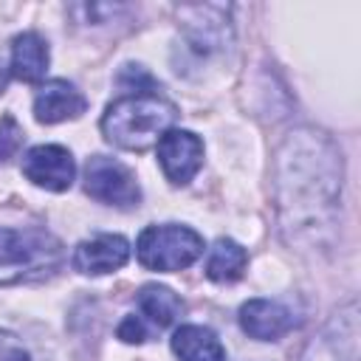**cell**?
Instances as JSON below:
<instances>
[{
    "label": "cell",
    "mask_w": 361,
    "mask_h": 361,
    "mask_svg": "<svg viewBox=\"0 0 361 361\" xmlns=\"http://www.w3.org/2000/svg\"><path fill=\"white\" fill-rule=\"evenodd\" d=\"M155 149H158V164H161L164 175L175 186L189 183L203 164V141L192 130H175V127L166 130L158 138Z\"/></svg>",
    "instance_id": "8"
},
{
    "label": "cell",
    "mask_w": 361,
    "mask_h": 361,
    "mask_svg": "<svg viewBox=\"0 0 361 361\" xmlns=\"http://www.w3.org/2000/svg\"><path fill=\"white\" fill-rule=\"evenodd\" d=\"M23 144V127L17 124V118L11 113H6L0 118V161L11 158Z\"/></svg>",
    "instance_id": "17"
},
{
    "label": "cell",
    "mask_w": 361,
    "mask_h": 361,
    "mask_svg": "<svg viewBox=\"0 0 361 361\" xmlns=\"http://www.w3.org/2000/svg\"><path fill=\"white\" fill-rule=\"evenodd\" d=\"M138 307L155 327H169L180 316L183 302L175 290H169L164 285H144L138 290Z\"/></svg>",
    "instance_id": "15"
},
{
    "label": "cell",
    "mask_w": 361,
    "mask_h": 361,
    "mask_svg": "<svg viewBox=\"0 0 361 361\" xmlns=\"http://www.w3.org/2000/svg\"><path fill=\"white\" fill-rule=\"evenodd\" d=\"M296 324L293 313L271 299H248L240 307V327L257 341H276Z\"/></svg>",
    "instance_id": "11"
},
{
    "label": "cell",
    "mask_w": 361,
    "mask_h": 361,
    "mask_svg": "<svg viewBox=\"0 0 361 361\" xmlns=\"http://www.w3.org/2000/svg\"><path fill=\"white\" fill-rule=\"evenodd\" d=\"M48 42L37 31H23L11 42V76L20 82H39L48 71Z\"/></svg>",
    "instance_id": "12"
},
{
    "label": "cell",
    "mask_w": 361,
    "mask_h": 361,
    "mask_svg": "<svg viewBox=\"0 0 361 361\" xmlns=\"http://www.w3.org/2000/svg\"><path fill=\"white\" fill-rule=\"evenodd\" d=\"M116 82L121 87H130L133 93H158V82L141 65H124Z\"/></svg>",
    "instance_id": "16"
},
{
    "label": "cell",
    "mask_w": 361,
    "mask_h": 361,
    "mask_svg": "<svg viewBox=\"0 0 361 361\" xmlns=\"http://www.w3.org/2000/svg\"><path fill=\"white\" fill-rule=\"evenodd\" d=\"M65 259L62 243L45 228H0V285L45 279Z\"/></svg>",
    "instance_id": "3"
},
{
    "label": "cell",
    "mask_w": 361,
    "mask_h": 361,
    "mask_svg": "<svg viewBox=\"0 0 361 361\" xmlns=\"http://www.w3.org/2000/svg\"><path fill=\"white\" fill-rule=\"evenodd\" d=\"M172 353L180 361H226L220 338L203 324H180L172 333Z\"/></svg>",
    "instance_id": "13"
},
{
    "label": "cell",
    "mask_w": 361,
    "mask_h": 361,
    "mask_svg": "<svg viewBox=\"0 0 361 361\" xmlns=\"http://www.w3.org/2000/svg\"><path fill=\"white\" fill-rule=\"evenodd\" d=\"M130 259V243L121 234H99L93 240H85L73 251V268L79 274H110L118 271Z\"/></svg>",
    "instance_id": "10"
},
{
    "label": "cell",
    "mask_w": 361,
    "mask_h": 361,
    "mask_svg": "<svg viewBox=\"0 0 361 361\" xmlns=\"http://www.w3.org/2000/svg\"><path fill=\"white\" fill-rule=\"evenodd\" d=\"M248 265V254L240 243L228 240V237H220L214 240V245L209 248V257H206V276L214 279V282H234L243 276Z\"/></svg>",
    "instance_id": "14"
},
{
    "label": "cell",
    "mask_w": 361,
    "mask_h": 361,
    "mask_svg": "<svg viewBox=\"0 0 361 361\" xmlns=\"http://www.w3.org/2000/svg\"><path fill=\"white\" fill-rule=\"evenodd\" d=\"M118 338L127 341V344H141L147 341V327L141 322V316H124V322L118 324Z\"/></svg>",
    "instance_id": "19"
},
{
    "label": "cell",
    "mask_w": 361,
    "mask_h": 361,
    "mask_svg": "<svg viewBox=\"0 0 361 361\" xmlns=\"http://www.w3.org/2000/svg\"><path fill=\"white\" fill-rule=\"evenodd\" d=\"M178 118V107L161 93H127L107 104L102 116V133L110 144L144 152L158 144V138L172 130Z\"/></svg>",
    "instance_id": "2"
},
{
    "label": "cell",
    "mask_w": 361,
    "mask_h": 361,
    "mask_svg": "<svg viewBox=\"0 0 361 361\" xmlns=\"http://www.w3.org/2000/svg\"><path fill=\"white\" fill-rule=\"evenodd\" d=\"M23 175L39 189L65 192L76 178V164L71 149L59 144H37L23 155Z\"/></svg>",
    "instance_id": "7"
},
{
    "label": "cell",
    "mask_w": 361,
    "mask_h": 361,
    "mask_svg": "<svg viewBox=\"0 0 361 361\" xmlns=\"http://www.w3.org/2000/svg\"><path fill=\"white\" fill-rule=\"evenodd\" d=\"M279 212L285 231L293 237L333 228L341 195V155L336 144L313 130H296L279 149Z\"/></svg>",
    "instance_id": "1"
},
{
    "label": "cell",
    "mask_w": 361,
    "mask_h": 361,
    "mask_svg": "<svg viewBox=\"0 0 361 361\" xmlns=\"http://www.w3.org/2000/svg\"><path fill=\"white\" fill-rule=\"evenodd\" d=\"M0 361H31L23 341L8 330H0Z\"/></svg>",
    "instance_id": "18"
},
{
    "label": "cell",
    "mask_w": 361,
    "mask_h": 361,
    "mask_svg": "<svg viewBox=\"0 0 361 361\" xmlns=\"http://www.w3.org/2000/svg\"><path fill=\"white\" fill-rule=\"evenodd\" d=\"M183 20V37L197 56H209L223 51L231 28H228V6H183L178 8Z\"/></svg>",
    "instance_id": "6"
},
{
    "label": "cell",
    "mask_w": 361,
    "mask_h": 361,
    "mask_svg": "<svg viewBox=\"0 0 361 361\" xmlns=\"http://www.w3.org/2000/svg\"><path fill=\"white\" fill-rule=\"evenodd\" d=\"M3 87H6V73H3V65H0V93H3Z\"/></svg>",
    "instance_id": "20"
},
{
    "label": "cell",
    "mask_w": 361,
    "mask_h": 361,
    "mask_svg": "<svg viewBox=\"0 0 361 361\" xmlns=\"http://www.w3.org/2000/svg\"><path fill=\"white\" fill-rule=\"evenodd\" d=\"M85 192L107 206H118V209H130L138 206L141 200V186L135 180V175L116 158L107 155H93L85 164Z\"/></svg>",
    "instance_id": "5"
},
{
    "label": "cell",
    "mask_w": 361,
    "mask_h": 361,
    "mask_svg": "<svg viewBox=\"0 0 361 361\" xmlns=\"http://www.w3.org/2000/svg\"><path fill=\"white\" fill-rule=\"evenodd\" d=\"M135 254L144 268L172 274V271L189 268L203 254V237L195 228L178 226V223L147 226L138 234Z\"/></svg>",
    "instance_id": "4"
},
{
    "label": "cell",
    "mask_w": 361,
    "mask_h": 361,
    "mask_svg": "<svg viewBox=\"0 0 361 361\" xmlns=\"http://www.w3.org/2000/svg\"><path fill=\"white\" fill-rule=\"evenodd\" d=\"M87 110V99L82 90L65 79L45 82L34 96V118L39 124H59L68 118H79Z\"/></svg>",
    "instance_id": "9"
}]
</instances>
